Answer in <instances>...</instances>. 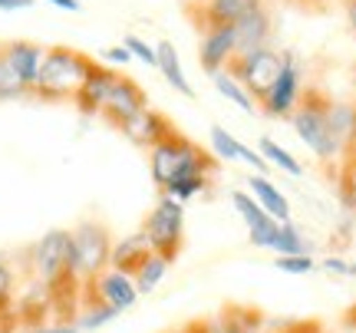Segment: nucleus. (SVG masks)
<instances>
[{
  "mask_svg": "<svg viewBox=\"0 0 356 333\" xmlns=\"http://www.w3.org/2000/svg\"><path fill=\"white\" fill-rule=\"evenodd\" d=\"M149 168H152V181L165 192L168 185L188 179H211L218 172V162L211 155H204L188 136L181 132H168L165 139L149 149Z\"/></svg>",
  "mask_w": 356,
  "mask_h": 333,
  "instance_id": "nucleus-1",
  "label": "nucleus"
},
{
  "mask_svg": "<svg viewBox=\"0 0 356 333\" xmlns=\"http://www.w3.org/2000/svg\"><path fill=\"white\" fill-rule=\"evenodd\" d=\"M89 66H92V56H86V53H76L70 47H53V50L43 53L37 86H33L30 96H40V99H73L76 90L83 86V79H86Z\"/></svg>",
  "mask_w": 356,
  "mask_h": 333,
  "instance_id": "nucleus-2",
  "label": "nucleus"
},
{
  "mask_svg": "<svg viewBox=\"0 0 356 333\" xmlns=\"http://www.w3.org/2000/svg\"><path fill=\"white\" fill-rule=\"evenodd\" d=\"M142 238L149 241L152 254H162L172 264L181 247H185V205L162 195L155 208L145 215V225H142Z\"/></svg>",
  "mask_w": 356,
  "mask_h": 333,
  "instance_id": "nucleus-3",
  "label": "nucleus"
},
{
  "mask_svg": "<svg viewBox=\"0 0 356 333\" xmlns=\"http://www.w3.org/2000/svg\"><path fill=\"white\" fill-rule=\"evenodd\" d=\"M291 119H293L297 136L304 139V145L314 155H320V159L340 155V145H337L333 129H330V99H327V96H320L317 90L307 92L304 99L297 103V109H293Z\"/></svg>",
  "mask_w": 356,
  "mask_h": 333,
  "instance_id": "nucleus-4",
  "label": "nucleus"
},
{
  "mask_svg": "<svg viewBox=\"0 0 356 333\" xmlns=\"http://www.w3.org/2000/svg\"><path fill=\"white\" fill-rule=\"evenodd\" d=\"M73 234V261L83 284H92L102 270H109V254H113V234L102 221H79Z\"/></svg>",
  "mask_w": 356,
  "mask_h": 333,
  "instance_id": "nucleus-5",
  "label": "nucleus"
},
{
  "mask_svg": "<svg viewBox=\"0 0 356 333\" xmlns=\"http://www.w3.org/2000/svg\"><path fill=\"white\" fill-rule=\"evenodd\" d=\"M280 66H284V56L274 50H254V53H234L228 60V76L241 86L251 99H264L267 90L274 86V79L280 76Z\"/></svg>",
  "mask_w": 356,
  "mask_h": 333,
  "instance_id": "nucleus-6",
  "label": "nucleus"
},
{
  "mask_svg": "<svg viewBox=\"0 0 356 333\" xmlns=\"http://www.w3.org/2000/svg\"><path fill=\"white\" fill-rule=\"evenodd\" d=\"M261 7V0H204V3H185V13L198 33L218 30V26L238 24L244 13Z\"/></svg>",
  "mask_w": 356,
  "mask_h": 333,
  "instance_id": "nucleus-7",
  "label": "nucleus"
},
{
  "mask_svg": "<svg viewBox=\"0 0 356 333\" xmlns=\"http://www.w3.org/2000/svg\"><path fill=\"white\" fill-rule=\"evenodd\" d=\"M145 109V90H142L136 79L129 76H115L113 90H109V96H106V106H102V119L106 122H113L115 129H122L132 119L136 113H142Z\"/></svg>",
  "mask_w": 356,
  "mask_h": 333,
  "instance_id": "nucleus-8",
  "label": "nucleus"
},
{
  "mask_svg": "<svg viewBox=\"0 0 356 333\" xmlns=\"http://www.w3.org/2000/svg\"><path fill=\"white\" fill-rule=\"evenodd\" d=\"M297 96H300V73H297V63L293 56H284V66H280V76L274 79V86L267 90V96L261 99V109L274 119H287L297 109Z\"/></svg>",
  "mask_w": 356,
  "mask_h": 333,
  "instance_id": "nucleus-9",
  "label": "nucleus"
},
{
  "mask_svg": "<svg viewBox=\"0 0 356 333\" xmlns=\"http://www.w3.org/2000/svg\"><path fill=\"white\" fill-rule=\"evenodd\" d=\"M83 294H96L102 304H109L115 314L129 310L139 300V291H136L132 277H129V274H119V270H113V268L102 270L92 284H83Z\"/></svg>",
  "mask_w": 356,
  "mask_h": 333,
  "instance_id": "nucleus-10",
  "label": "nucleus"
},
{
  "mask_svg": "<svg viewBox=\"0 0 356 333\" xmlns=\"http://www.w3.org/2000/svg\"><path fill=\"white\" fill-rule=\"evenodd\" d=\"M231 205L238 208V215L248 225V238L254 247H270L274 244V234H277V221L267 215L264 208L254 202L251 192H231Z\"/></svg>",
  "mask_w": 356,
  "mask_h": 333,
  "instance_id": "nucleus-11",
  "label": "nucleus"
},
{
  "mask_svg": "<svg viewBox=\"0 0 356 333\" xmlns=\"http://www.w3.org/2000/svg\"><path fill=\"white\" fill-rule=\"evenodd\" d=\"M115 70H109V66H102L92 60V66H89L86 79H83V86L76 90V96H73V103H76V109L83 115H99L102 106H106V96H109V90H113L115 83Z\"/></svg>",
  "mask_w": 356,
  "mask_h": 333,
  "instance_id": "nucleus-12",
  "label": "nucleus"
},
{
  "mask_svg": "<svg viewBox=\"0 0 356 333\" xmlns=\"http://www.w3.org/2000/svg\"><path fill=\"white\" fill-rule=\"evenodd\" d=\"M119 132H122L132 145H139V149H152V145H159V142L165 139L168 132H175V126H172L162 113H155V109L145 106V109L132 115Z\"/></svg>",
  "mask_w": 356,
  "mask_h": 333,
  "instance_id": "nucleus-13",
  "label": "nucleus"
},
{
  "mask_svg": "<svg viewBox=\"0 0 356 333\" xmlns=\"http://www.w3.org/2000/svg\"><path fill=\"white\" fill-rule=\"evenodd\" d=\"M208 327L211 333H264V310L251 304H225Z\"/></svg>",
  "mask_w": 356,
  "mask_h": 333,
  "instance_id": "nucleus-14",
  "label": "nucleus"
},
{
  "mask_svg": "<svg viewBox=\"0 0 356 333\" xmlns=\"http://www.w3.org/2000/svg\"><path fill=\"white\" fill-rule=\"evenodd\" d=\"M0 50H3V56H7V63L13 66V73L20 76V83L33 92L37 76H40V63H43V53L47 50L37 47V43H30V40H13V43L0 47Z\"/></svg>",
  "mask_w": 356,
  "mask_h": 333,
  "instance_id": "nucleus-15",
  "label": "nucleus"
},
{
  "mask_svg": "<svg viewBox=\"0 0 356 333\" xmlns=\"http://www.w3.org/2000/svg\"><path fill=\"white\" fill-rule=\"evenodd\" d=\"M234 26V53H254L267 47V37H270V13L264 7L244 13Z\"/></svg>",
  "mask_w": 356,
  "mask_h": 333,
  "instance_id": "nucleus-16",
  "label": "nucleus"
},
{
  "mask_svg": "<svg viewBox=\"0 0 356 333\" xmlns=\"http://www.w3.org/2000/svg\"><path fill=\"white\" fill-rule=\"evenodd\" d=\"M231 56H234V26H218V30L202 33L198 60H202V66L208 73H221Z\"/></svg>",
  "mask_w": 356,
  "mask_h": 333,
  "instance_id": "nucleus-17",
  "label": "nucleus"
},
{
  "mask_svg": "<svg viewBox=\"0 0 356 333\" xmlns=\"http://www.w3.org/2000/svg\"><path fill=\"white\" fill-rule=\"evenodd\" d=\"M152 254V247H149V241L142 238V231H136V234H129V238H122V241L113 244V254H109V268L119 270V274H136V270L142 268V261Z\"/></svg>",
  "mask_w": 356,
  "mask_h": 333,
  "instance_id": "nucleus-18",
  "label": "nucleus"
},
{
  "mask_svg": "<svg viewBox=\"0 0 356 333\" xmlns=\"http://www.w3.org/2000/svg\"><path fill=\"white\" fill-rule=\"evenodd\" d=\"M248 188H251V195H254L257 205L264 208V211L277 221V225L291 221V205H287V198H284V195H280V188H274L264 175H251V179H248Z\"/></svg>",
  "mask_w": 356,
  "mask_h": 333,
  "instance_id": "nucleus-19",
  "label": "nucleus"
},
{
  "mask_svg": "<svg viewBox=\"0 0 356 333\" xmlns=\"http://www.w3.org/2000/svg\"><path fill=\"white\" fill-rule=\"evenodd\" d=\"M155 60H159V70H162V76L168 79V86H175V92H181V96H195V90H191V83L185 79V73H181V63H178V53L175 47H172V40H162L159 47H155Z\"/></svg>",
  "mask_w": 356,
  "mask_h": 333,
  "instance_id": "nucleus-20",
  "label": "nucleus"
},
{
  "mask_svg": "<svg viewBox=\"0 0 356 333\" xmlns=\"http://www.w3.org/2000/svg\"><path fill=\"white\" fill-rule=\"evenodd\" d=\"M13 300H17V270H13L10 257L0 251V320L7 327H17V320H13Z\"/></svg>",
  "mask_w": 356,
  "mask_h": 333,
  "instance_id": "nucleus-21",
  "label": "nucleus"
},
{
  "mask_svg": "<svg viewBox=\"0 0 356 333\" xmlns=\"http://www.w3.org/2000/svg\"><path fill=\"white\" fill-rule=\"evenodd\" d=\"M168 270V261L162 254H149L145 261H142V268L132 274V284H136V291L139 294H152L155 287L162 284V277H165Z\"/></svg>",
  "mask_w": 356,
  "mask_h": 333,
  "instance_id": "nucleus-22",
  "label": "nucleus"
},
{
  "mask_svg": "<svg viewBox=\"0 0 356 333\" xmlns=\"http://www.w3.org/2000/svg\"><path fill=\"white\" fill-rule=\"evenodd\" d=\"M270 251H277V257H291V254H310V244L304 241V234L293 228L291 221L277 225V234H274V244Z\"/></svg>",
  "mask_w": 356,
  "mask_h": 333,
  "instance_id": "nucleus-23",
  "label": "nucleus"
},
{
  "mask_svg": "<svg viewBox=\"0 0 356 333\" xmlns=\"http://www.w3.org/2000/svg\"><path fill=\"white\" fill-rule=\"evenodd\" d=\"M257 152L264 155V162H270L274 168L287 172V175H293V179H297V175H304V165H300V162H297V159H293V155L287 152V149H280V145H277L274 139H261Z\"/></svg>",
  "mask_w": 356,
  "mask_h": 333,
  "instance_id": "nucleus-24",
  "label": "nucleus"
},
{
  "mask_svg": "<svg viewBox=\"0 0 356 333\" xmlns=\"http://www.w3.org/2000/svg\"><path fill=\"white\" fill-rule=\"evenodd\" d=\"M211 83H215V90L221 92V96H228V99H234V103L241 106L244 113H254L257 103L241 90V86H238V83H234V79L228 76V73H225V70H221V73H211Z\"/></svg>",
  "mask_w": 356,
  "mask_h": 333,
  "instance_id": "nucleus-25",
  "label": "nucleus"
},
{
  "mask_svg": "<svg viewBox=\"0 0 356 333\" xmlns=\"http://www.w3.org/2000/svg\"><path fill=\"white\" fill-rule=\"evenodd\" d=\"M26 86L20 83V76L13 73V66L7 63V56H3V50H0V99H20V96H26Z\"/></svg>",
  "mask_w": 356,
  "mask_h": 333,
  "instance_id": "nucleus-26",
  "label": "nucleus"
},
{
  "mask_svg": "<svg viewBox=\"0 0 356 333\" xmlns=\"http://www.w3.org/2000/svg\"><path fill=\"white\" fill-rule=\"evenodd\" d=\"M211 145H215V155L228 159V162H238L241 159V142L228 136V129L221 126H211Z\"/></svg>",
  "mask_w": 356,
  "mask_h": 333,
  "instance_id": "nucleus-27",
  "label": "nucleus"
},
{
  "mask_svg": "<svg viewBox=\"0 0 356 333\" xmlns=\"http://www.w3.org/2000/svg\"><path fill=\"white\" fill-rule=\"evenodd\" d=\"M274 268L284 270V274H310V270L317 268V261L310 254H291V257H277Z\"/></svg>",
  "mask_w": 356,
  "mask_h": 333,
  "instance_id": "nucleus-28",
  "label": "nucleus"
},
{
  "mask_svg": "<svg viewBox=\"0 0 356 333\" xmlns=\"http://www.w3.org/2000/svg\"><path fill=\"white\" fill-rule=\"evenodd\" d=\"M122 47H126L132 56H139L142 63H149V66H159V60H155V47H149L142 37H136V33H129L126 40H122Z\"/></svg>",
  "mask_w": 356,
  "mask_h": 333,
  "instance_id": "nucleus-29",
  "label": "nucleus"
},
{
  "mask_svg": "<svg viewBox=\"0 0 356 333\" xmlns=\"http://www.w3.org/2000/svg\"><path fill=\"white\" fill-rule=\"evenodd\" d=\"M270 333H323V330H320V323H304V320H287V323H280L277 330H270Z\"/></svg>",
  "mask_w": 356,
  "mask_h": 333,
  "instance_id": "nucleus-30",
  "label": "nucleus"
},
{
  "mask_svg": "<svg viewBox=\"0 0 356 333\" xmlns=\"http://www.w3.org/2000/svg\"><path fill=\"white\" fill-rule=\"evenodd\" d=\"M26 333H79V327L76 323H47V327H37V330Z\"/></svg>",
  "mask_w": 356,
  "mask_h": 333,
  "instance_id": "nucleus-31",
  "label": "nucleus"
},
{
  "mask_svg": "<svg viewBox=\"0 0 356 333\" xmlns=\"http://www.w3.org/2000/svg\"><path fill=\"white\" fill-rule=\"evenodd\" d=\"M102 56H106L109 63H129V60H132V53H129L126 47H113V50H106Z\"/></svg>",
  "mask_w": 356,
  "mask_h": 333,
  "instance_id": "nucleus-32",
  "label": "nucleus"
},
{
  "mask_svg": "<svg viewBox=\"0 0 356 333\" xmlns=\"http://www.w3.org/2000/svg\"><path fill=\"white\" fill-rule=\"evenodd\" d=\"M323 268H327V270H340V274H356V268H346L340 257H330V261H323Z\"/></svg>",
  "mask_w": 356,
  "mask_h": 333,
  "instance_id": "nucleus-33",
  "label": "nucleus"
},
{
  "mask_svg": "<svg viewBox=\"0 0 356 333\" xmlns=\"http://www.w3.org/2000/svg\"><path fill=\"white\" fill-rule=\"evenodd\" d=\"M53 7H60V10H70V13H76L79 10V0H50Z\"/></svg>",
  "mask_w": 356,
  "mask_h": 333,
  "instance_id": "nucleus-34",
  "label": "nucleus"
},
{
  "mask_svg": "<svg viewBox=\"0 0 356 333\" xmlns=\"http://www.w3.org/2000/svg\"><path fill=\"white\" fill-rule=\"evenodd\" d=\"M343 323H346V330H350V333H356V304H353V307H350V310H346Z\"/></svg>",
  "mask_w": 356,
  "mask_h": 333,
  "instance_id": "nucleus-35",
  "label": "nucleus"
},
{
  "mask_svg": "<svg viewBox=\"0 0 356 333\" xmlns=\"http://www.w3.org/2000/svg\"><path fill=\"white\" fill-rule=\"evenodd\" d=\"M346 17H350V24L356 30V0H346Z\"/></svg>",
  "mask_w": 356,
  "mask_h": 333,
  "instance_id": "nucleus-36",
  "label": "nucleus"
},
{
  "mask_svg": "<svg viewBox=\"0 0 356 333\" xmlns=\"http://www.w3.org/2000/svg\"><path fill=\"white\" fill-rule=\"evenodd\" d=\"M17 3H20V7H33L37 0H17Z\"/></svg>",
  "mask_w": 356,
  "mask_h": 333,
  "instance_id": "nucleus-37",
  "label": "nucleus"
},
{
  "mask_svg": "<svg viewBox=\"0 0 356 333\" xmlns=\"http://www.w3.org/2000/svg\"><path fill=\"white\" fill-rule=\"evenodd\" d=\"M0 333H17V330H13V327H3V330H0Z\"/></svg>",
  "mask_w": 356,
  "mask_h": 333,
  "instance_id": "nucleus-38",
  "label": "nucleus"
},
{
  "mask_svg": "<svg viewBox=\"0 0 356 333\" xmlns=\"http://www.w3.org/2000/svg\"><path fill=\"white\" fill-rule=\"evenodd\" d=\"M3 327H7V323H3V320H0V330H3ZM13 330H17V327H13Z\"/></svg>",
  "mask_w": 356,
  "mask_h": 333,
  "instance_id": "nucleus-39",
  "label": "nucleus"
}]
</instances>
